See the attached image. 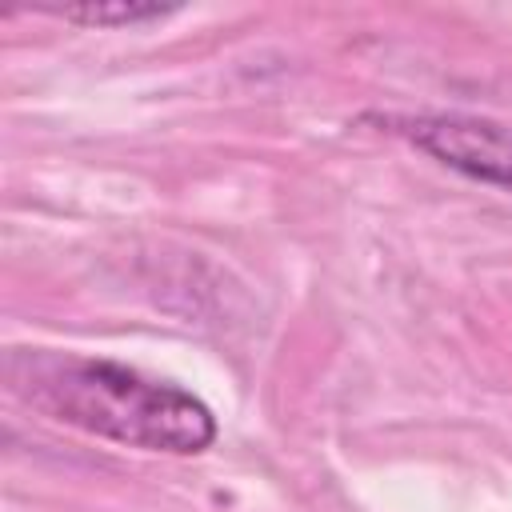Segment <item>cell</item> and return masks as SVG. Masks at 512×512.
<instances>
[{
	"label": "cell",
	"instance_id": "obj_1",
	"mask_svg": "<svg viewBox=\"0 0 512 512\" xmlns=\"http://www.w3.org/2000/svg\"><path fill=\"white\" fill-rule=\"evenodd\" d=\"M4 380L48 420L124 448L196 456L216 440V416L200 396L116 360L16 348Z\"/></svg>",
	"mask_w": 512,
	"mask_h": 512
},
{
	"label": "cell",
	"instance_id": "obj_3",
	"mask_svg": "<svg viewBox=\"0 0 512 512\" xmlns=\"http://www.w3.org/2000/svg\"><path fill=\"white\" fill-rule=\"evenodd\" d=\"M72 24L84 28H120V24H144V20H160L176 8L168 4H144V0H88V4H68V8H48Z\"/></svg>",
	"mask_w": 512,
	"mask_h": 512
},
{
	"label": "cell",
	"instance_id": "obj_2",
	"mask_svg": "<svg viewBox=\"0 0 512 512\" xmlns=\"http://www.w3.org/2000/svg\"><path fill=\"white\" fill-rule=\"evenodd\" d=\"M392 124L404 140H412L420 152H428L444 168L512 192V128L508 124L460 116V112L400 116Z\"/></svg>",
	"mask_w": 512,
	"mask_h": 512
}]
</instances>
